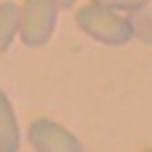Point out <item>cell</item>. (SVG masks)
Listing matches in <instances>:
<instances>
[{"label":"cell","mask_w":152,"mask_h":152,"mask_svg":"<svg viewBox=\"0 0 152 152\" xmlns=\"http://www.w3.org/2000/svg\"><path fill=\"white\" fill-rule=\"evenodd\" d=\"M56 3H59V8H72L77 0H56Z\"/></svg>","instance_id":"cell-7"},{"label":"cell","mask_w":152,"mask_h":152,"mask_svg":"<svg viewBox=\"0 0 152 152\" xmlns=\"http://www.w3.org/2000/svg\"><path fill=\"white\" fill-rule=\"evenodd\" d=\"M21 147V131L11 99L0 88V152H16Z\"/></svg>","instance_id":"cell-4"},{"label":"cell","mask_w":152,"mask_h":152,"mask_svg":"<svg viewBox=\"0 0 152 152\" xmlns=\"http://www.w3.org/2000/svg\"><path fill=\"white\" fill-rule=\"evenodd\" d=\"M59 21V3L56 0H24L19 8V37L29 48H40L53 37Z\"/></svg>","instance_id":"cell-2"},{"label":"cell","mask_w":152,"mask_h":152,"mask_svg":"<svg viewBox=\"0 0 152 152\" xmlns=\"http://www.w3.org/2000/svg\"><path fill=\"white\" fill-rule=\"evenodd\" d=\"M19 32V5L5 0L0 3V56L11 48V43L16 40Z\"/></svg>","instance_id":"cell-5"},{"label":"cell","mask_w":152,"mask_h":152,"mask_svg":"<svg viewBox=\"0 0 152 152\" xmlns=\"http://www.w3.org/2000/svg\"><path fill=\"white\" fill-rule=\"evenodd\" d=\"M27 139L37 152H83V142L51 118H35L27 128Z\"/></svg>","instance_id":"cell-3"},{"label":"cell","mask_w":152,"mask_h":152,"mask_svg":"<svg viewBox=\"0 0 152 152\" xmlns=\"http://www.w3.org/2000/svg\"><path fill=\"white\" fill-rule=\"evenodd\" d=\"M91 3L107 5V8H112V11H142L150 0H91Z\"/></svg>","instance_id":"cell-6"},{"label":"cell","mask_w":152,"mask_h":152,"mask_svg":"<svg viewBox=\"0 0 152 152\" xmlns=\"http://www.w3.org/2000/svg\"><path fill=\"white\" fill-rule=\"evenodd\" d=\"M75 21L91 40L104 43V45H128L136 37V27L126 16H120L112 8L99 5V3H88L83 8H77Z\"/></svg>","instance_id":"cell-1"}]
</instances>
